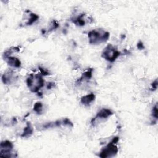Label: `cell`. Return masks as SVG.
<instances>
[{"mask_svg":"<svg viewBox=\"0 0 158 158\" xmlns=\"http://www.w3.org/2000/svg\"><path fill=\"white\" fill-rule=\"evenodd\" d=\"M10 54H11L10 51H7L4 53L3 58L5 60H6L8 65H9L11 67H16V68L20 67L21 66V62L20 60L16 57L11 56Z\"/></svg>","mask_w":158,"mask_h":158,"instance_id":"cell-6","label":"cell"},{"mask_svg":"<svg viewBox=\"0 0 158 158\" xmlns=\"http://www.w3.org/2000/svg\"><path fill=\"white\" fill-rule=\"evenodd\" d=\"M95 95L93 93H90L83 96L81 98V102L82 104L85 106H89L92 103L95 101Z\"/></svg>","mask_w":158,"mask_h":158,"instance_id":"cell-8","label":"cell"},{"mask_svg":"<svg viewBox=\"0 0 158 158\" xmlns=\"http://www.w3.org/2000/svg\"><path fill=\"white\" fill-rule=\"evenodd\" d=\"M121 53L112 45H108L102 53V58L111 62H114L117 58L121 56Z\"/></svg>","mask_w":158,"mask_h":158,"instance_id":"cell-4","label":"cell"},{"mask_svg":"<svg viewBox=\"0 0 158 158\" xmlns=\"http://www.w3.org/2000/svg\"><path fill=\"white\" fill-rule=\"evenodd\" d=\"M88 36L90 44L98 45L107 41L109 38V33L103 30L95 29L88 33Z\"/></svg>","mask_w":158,"mask_h":158,"instance_id":"cell-1","label":"cell"},{"mask_svg":"<svg viewBox=\"0 0 158 158\" xmlns=\"http://www.w3.org/2000/svg\"><path fill=\"white\" fill-rule=\"evenodd\" d=\"M45 81L40 74H31L27 79V85L32 92L37 93L44 86Z\"/></svg>","mask_w":158,"mask_h":158,"instance_id":"cell-2","label":"cell"},{"mask_svg":"<svg viewBox=\"0 0 158 158\" xmlns=\"http://www.w3.org/2000/svg\"><path fill=\"white\" fill-rule=\"evenodd\" d=\"M39 17L38 15L33 14V13H31L30 15V19H28V22L26 23L27 25H31L32 24H33L34 22H35L38 19Z\"/></svg>","mask_w":158,"mask_h":158,"instance_id":"cell-12","label":"cell"},{"mask_svg":"<svg viewBox=\"0 0 158 158\" xmlns=\"http://www.w3.org/2000/svg\"><path fill=\"white\" fill-rule=\"evenodd\" d=\"M157 88V81L156 80L153 83L151 84V89L152 90H155Z\"/></svg>","mask_w":158,"mask_h":158,"instance_id":"cell-15","label":"cell"},{"mask_svg":"<svg viewBox=\"0 0 158 158\" xmlns=\"http://www.w3.org/2000/svg\"><path fill=\"white\" fill-rule=\"evenodd\" d=\"M137 47H138V48L139 50H140L144 49V45H143V44L142 43V42H140L138 43Z\"/></svg>","mask_w":158,"mask_h":158,"instance_id":"cell-16","label":"cell"},{"mask_svg":"<svg viewBox=\"0 0 158 158\" xmlns=\"http://www.w3.org/2000/svg\"><path fill=\"white\" fill-rule=\"evenodd\" d=\"M55 87V84L50 82V83H48V84L47 85V88L50 90V89H51L52 88H53Z\"/></svg>","mask_w":158,"mask_h":158,"instance_id":"cell-17","label":"cell"},{"mask_svg":"<svg viewBox=\"0 0 158 158\" xmlns=\"http://www.w3.org/2000/svg\"><path fill=\"white\" fill-rule=\"evenodd\" d=\"M152 116L153 117H154L156 119H157V105H156L153 109H152Z\"/></svg>","mask_w":158,"mask_h":158,"instance_id":"cell-13","label":"cell"},{"mask_svg":"<svg viewBox=\"0 0 158 158\" xmlns=\"http://www.w3.org/2000/svg\"><path fill=\"white\" fill-rule=\"evenodd\" d=\"M39 69H40V73L42 75H48L50 74L49 72L47 70H46L45 69H43L42 67H39Z\"/></svg>","mask_w":158,"mask_h":158,"instance_id":"cell-14","label":"cell"},{"mask_svg":"<svg viewBox=\"0 0 158 158\" xmlns=\"http://www.w3.org/2000/svg\"><path fill=\"white\" fill-rule=\"evenodd\" d=\"M33 132V129L31 124L30 122H27V126L24 129V132L22 133L21 137L23 138H28L32 135Z\"/></svg>","mask_w":158,"mask_h":158,"instance_id":"cell-9","label":"cell"},{"mask_svg":"<svg viewBox=\"0 0 158 158\" xmlns=\"http://www.w3.org/2000/svg\"><path fill=\"white\" fill-rule=\"evenodd\" d=\"M34 111L38 114H42L43 112V104L40 102H37L33 106Z\"/></svg>","mask_w":158,"mask_h":158,"instance_id":"cell-11","label":"cell"},{"mask_svg":"<svg viewBox=\"0 0 158 158\" xmlns=\"http://www.w3.org/2000/svg\"><path fill=\"white\" fill-rule=\"evenodd\" d=\"M112 114H113V112L110 109H102L97 113L95 117H94L93 118L92 122L96 120L97 118H107L109 117L111 115H112Z\"/></svg>","mask_w":158,"mask_h":158,"instance_id":"cell-7","label":"cell"},{"mask_svg":"<svg viewBox=\"0 0 158 158\" xmlns=\"http://www.w3.org/2000/svg\"><path fill=\"white\" fill-rule=\"evenodd\" d=\"M13 144L9 140H5L1 143L0 145V156L2 157H11V152L13 149Z\"/></svg>","mask_w":158,"mask_h":158,"instance_id":"cell-5","label":"cell"},{"mask_svg":"<svg viewBox=\"0 0 158 158\" xmlns=\"http://www.w3.org/2000/svg\"><path fill=\"white\" fill-rule=\"evenodd\" d=\"M84 14H81L73 21V22L78 26H84L85 24V21L84 19Z\"/></svg>","mask_w":158,"mask_h":158,"instance_id":"cell-10","label":"cell"},{"mask_svg":"<svg viewBox=\"0 0 158 158\" xmlns=\"http://www.w3.org/2000/svg\"><path fill=\"white\" fill-rule=\"evenodd\" d=\"M118 141V138H114L111 142H110L100 152V157H114L118 152V148L116 146V143Z\"/></svg>","mask_w":158,"mask_h":158,"instance_id":"cell-3","label":"cell"}]
</instances>
